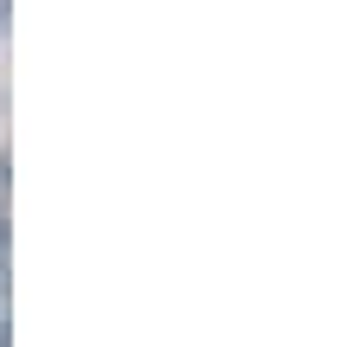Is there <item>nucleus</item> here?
<instances>
[{"label": "nucleus", "instance_id": "nucleus-1", "mask_svg": "<svg viewBox=\"0 0 359 347\" xmlns=\"http://www.w3.org/2000/svg\"><path fill=\"white\" fill-rule=\"evenodd\" d=\"M0 13H7V0H0Z\"/></svg>", "mask_w": 359, "mask_h": 347}, {"label": "nucleus", "instance_id": "nucleus-2", "mask_svg": "<svg viewBox=\"0 0 359 347\" xmlns=\"http://www.w3.org/2000/svg\"><path fill=\"white\" fill-rule=\"evenodd\" d=\"M0 347H7V341H0Z\"/></svg>", "mask_w": 359, "mask_h": 347}]
</instances>
